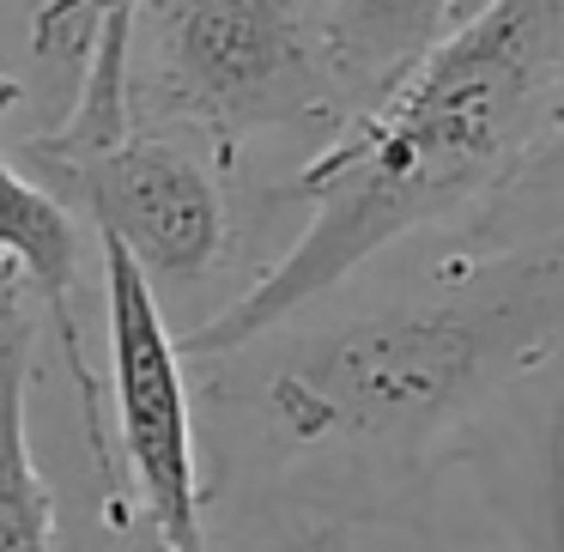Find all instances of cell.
Here are the masks:
<instances>
[{
    "label": "cell",
    "instance_id": "30bf717a",
    "mask_svg": "<svg viewBox=\"0 0 564 552\" xmlns=\"http://www.w3.org/2000/svg\"><path fill=\"white\" fill-rule=\"evenodd\" d=\"M140 0H19L25 13V43H31V62L43 67L50 79H67V98H74L79 74L91 62V43L98 31L110 25L116 13H134ZM62 98V104H67Z\"/></svg>",
    "mask_w": 564,
    "mask_h": 552
},
{
    "label": "cell",
    "instance_id": "ba28073f",
    "mask_svg": "<svg viewBox=\"0 0 564 552\" xmlns=\"http://www.w3.org/2000/svg\"><path fill=\"white\" fill-rule=\"evenodd\" d=\"M67 401H74V474H62V486H55L62 552H176L147 516L122 455H116L104 394H67Z\"/></svg>",
    "mask_w": 564,
    "mask_h": 552
},
{
    "label": "cell",
    "instance_id": "5bb4252c",
    "mask_svg": "<svg viewBox=\"0 0 564 552\" xmlns=\"http://www.w3.org/2000/svg\"><path fill=\"white\" fill-rule=\"evenodd\" d=\"M479 7H491V0H449V25H462V19H474Z\"/></svg>",
    "mask_w": 564,
    "mask_h": 552
},
{
    "label": "cell",
    "instance_id": "9c48e42d",
    "mask_svg": "<svg viewBox=\"0 0 564 552\" xmlns=\"http://www.w3.org/2000/svg\"><path fill=\"white\" fill-rule=\"evenodd\" d=\"M449 31V0H328V50L352 116Z\"/></svg>",
    "mask_w": 564,
    "mask_h": 552
},
{
    "label": "cell",
    "instance_id": "3957f363",
    "mask_svg": "<svg viewBox=\"0 0 564 552\" xmlns=\"http://www.w3.org/2000/svg\"><path fill=\"white\" fill-rule=\"evenodd\" d=\"M13 159L98 237L122 243L159 297H188L237 268L249 231L237 195L243 183L171 128H152L140 116L110 134L43 128Z\"/></svg>",
    "mask_w": 564,
    "mask_h": 552
},
{
    "label": "cell",
    "instance_id": "8fae6325",
    "mask_svg": "<svg viewBox=\"0 0 564 552\" xmlns=\"http://www.w3.org/2000/svg\"><path fill=\"white\" fill-rule=\"evenodd\" d=\"M304 552H462L437 534V516L413 522H334L304 540Z\"/></svg>",
    "mask_w": 564,
    "mask_h": 552
},
{
    "label": "cell",
    "instance_id": "6da1fadb",
    "mask_svg": "<svg viewBox=\"0 0 564 552\" xmlns=\"http://www.w3.org/2000/svg\"><path fill=\"white\" fill-rule=\"evenodd\" d=\"M401 280H346L195 365L207 522L261 552L334 522L431 516L474 425L564 358V219L419 237Z\"/></svg>",
    "mask_w": 564,
    "mask_h": 552
},
{
    "label": "cell",
    "instance_id": "5b68a950",
    "mask_svg": "<svg viewBox=\"0 0 564 552\" xmlns=\"http://www.w3.org/2000/svg\"><path fill=\"white\" fill-rule=\"evenodd\" d=\"M455 467L474 479L498 552H564V358L516 382Z\"/></svg>",
    "mask_w": 564,
    "mask_h": 552
},
{
    "label": "cell",
    "instance_id": "7a4b0ae2",
    "mask_svg": "<svg viewBox=\"0 0 564 552\" xmlns=\"http://www.w3.org/2000/svg\"><path fill=\"white\" fill-rule=\"evenodd\" d=\"M128 91L140 122L195 140L237 183L261 147L304 164L352 122L328 0H140Z\"/></svg>",
    "mask_w": 564,
    "mask_h": 552
},
{
    "label": "cell",
    "instance_id": "7c38bea8",
    "mask_svg": "<svg viewBox=\"0 0 564 552\" xmlns=\"http://www.w3.org/2000/svg\"><path fill=\"white\" fill-rule=\"evenodd\" d=\"M558 188H564V134H558V147H552V159L540 164V176L522 188V201H516V207L503 213V219H491V225H510V219H522V207H528V201H552Z\"/></svg>",
    "mask_w": 564,
    "mask_h": 552
},
{
    "label": "cell",
    "instance_id": "8992f818",
    "mask_svg": "<svg viewBox=\"0 0 564 552\" xmlns=\"http://www.w3.org/2000/svg\"><path fill=\"white\" fill-rule=\"evenodd\" d=\"M0 268L31 292L37 316L55 334V358H62L67 389H104L98 365L86 353V328H79V213L62 195L37 183L13 152L0 147Z\"/></svg>",
    "mask_w": 564,
    "mask_h": 552
},
{
    "label": "cell",
    "instance_id": "52a82bcc",
    "mask_svg": "<svg viewBox=\"0 0 564 552\" xmlns=\"http://www.w3.org/2000/svg\"><path fill=\"white\" fill-rule=\"evenodd\" d=\"M43 316L31 292L0 268V552H62L55 479L31 443V382H37Z\"/></svg>",
    "mask_w": 564,
    "mask_h": 552
},
{
    "label": "cell",
    "instance_id": "4fadbf2b",
    "mask_svg": "<svg viewBox=\"0 0 564 552\" xmlns=\"http://www.w3.org/2000/svg\"><path fill=\"white\" fill-rule=\"evenodd\" d=\"M25 79H13V74H7V67H0V122H7V116H13L19 110V104H25Z\"/></svg>",
    "mask_w": 564,
    "mask_h": 552
},
{
    "label": "cell",
    "instance_id": "277c9868",
    "mask_svg": "<svg viewBox=\"0 0 564 552\" xmlns=\"http://www.w3.org/2000/svg\"><path fill=\"white\" fill-rule=\"evenodd\" d=\"M104 280V353H110V437L147 516L176 552H213L207 467H200L195 377L164 297L122 243L98 237Z\"/></svg>",
    "mask_w": 564,
    "mask_h": 552
}]
</instances>
